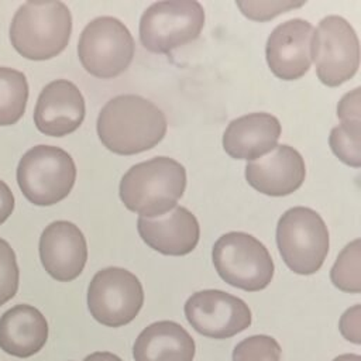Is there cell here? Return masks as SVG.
Segmentation results:
<instances>
[{"instance_id":"4fadbf2b","label":"cell","mask_w":361,"mask_h":361,"mask_svg":"<svg viewBox=\"0 0 361 361\" xmlns=\"http://www.w3.org/2000/svg\"><path fill=\"white\" fill-rule=\"evenodd\" d=\"M39 258L45 271L59 282L78 278L87 259V244L79 227L66 220L52 221L39 237Z\"/></svg>"},{"instance_id":"9c48e42d","label":"cell","mask_w":361,"mask_h":361,"mask_svg":"<svg viewBox=\"0 0 361 361\" xmlns=\"http://www.w3.org/2000/svg\"><path fill=\"white\" fill-rule=\"evenodd\" d=\"M312 61L320 82L336 87L350 80L360 66V41L340 16L324 17L312 37Z\"/></svg>"},{"instance_id":"7402d4cb","label":"cell","mask_w":361,"mask_h":361,"mask_svg":"<svg viewBox=\"0 0 361 361\" xmlns=\"http://www.w3.org/2000/svg\"><path fill=\"white\" fill-rule=\"evenodd\" d=\"M334 155L344 164L360 168L361 165V121H341L329 137Z\"/></svg>"},{"instance_id":"603a6c76","label":"cell","mask_w":361,"mask_h":361,"mask_svg":"<svg viewBox=\"0 0 361 361\" xmlns=\"http://www.w3.org/2000/svg\"><path fill=\"white\" fill-rule=\"evenodd\" d=\"M279 343L267 334L250 336L233 350V361H281Z\"/></svg>"},{"instance_id":"8992f818","label":"cell","mask_w":361,"mask_h":361,"mask_svg":"<svg viewBox=\"0 0 361 361\" xmlns=\"http://www.w3.org/2000/svg\"><path fill=\"white\" fill-rule=\"evenodd\" d=\"M213 265L228 285L258 292L265 289L274 276V261L268 248L254 235L230 231L213 245Z\"/></svg>"},{"instance_id":"cb8c5ba5","label":"cell","mask_w":361,"mask_h":361,"mask_svg":"<svg viewBox=\"0 0 361 361\" xmlns=\"http://www.w3.org/2000/svg\"><path fill=\"white\" fill-rule=\"evenodd\" d=\"M18 265L10 244L0 238V306L8 302L18 289Z\"/></svg>"},{"instance_id":"52a82bcc","label":"cell","mask_w":361,"mask_h":361,"mask_svg":"<svg viewBox=\"0 0 361 361\" xmlns=\"http://www.w3.org/2000/svg\"><path fill=\"white\" fill-rule=\"evenodd\" d=\"M204 25L203 6L196 0L152 3L140 20V41L154 54H168L195 41Z\"/></svg>"},{"instance_id":"9a60e30c","label":"cell","mask_w":361,"mask_h":361,"mask_svg":"<svg viewBox=\"0 0 361 361\" xmlns=\"http://www.w3.org/2000/svg\"><path fill=\"white\" fill-rule=\"evenodd\" d=\"M306 176L302 155L290 145H276L268 155L245 165V179L259 193L286 196L298 190Z\"/></svg>"},{"instance_id":"30bf717a","label":"cell","mask_w":361,"mask_h":361,"mask_svg":"<svg viewBox=\"0 0 361 361\" xmlns=\"http://www.w3.org/2000/svg\"><path fill=\"white\" fill-rule=\"evenodd\" d=\"M144 305L140 279L120 267L100 269L87 288V309L107 327H121L135 319Z\"/></svg>"},{"instance_id":"5bb4252c","label":"cell","mask_w":361,"mask_h":361,"mask_svg":"<svg viewBox=\"0 0 361 361\" xmlns=\"http://www.w3.org/2000/svg\"><path fill=\"white\" fill-rule=\"evenodd\" d=\"M85 118V99L79 87L58 79L39 93L34 110V124L45 135L63 137L79 128Z\"/></svg>"},{"instance_id":"6da1fadb","label":"cell","mask_w":361,"mask_h":361,"mask_svg":"<svg viewBox=\"0 0 361 361\" xmlns=\"http://www.w3.org/2000/svg\"><path fill=\"white\" fill-rule=\"evenodd\" d=\"M96 127L107 149L134 155L154 148L165 137L168 123L152 102L138 94H120L103 106Z\"/></svg>"},{"instance_id":"44dd1931","label":"cell","mask_w":361,"mask_h":361,"mask_svg":"<svg viewBox=\"0 0 361 361\" xmlns=\"http://www.w3.org/2000/svg\"><path fill=\"white\" fill-rule=\"evenodd\" d=\"M360 238L347 244L338 254L330 271L331 282L336 288L348 293H360L361 271H360Z\"/></svg>"},{"instance_id":"e0dca14e","label":"cell","mask_w":361,"mask_h":361,"mask_svg":"<svg viewBox=\"0 0 361 361\" xmlns=\"http://www.w3.org/2000/svg\"><path fill=\"white\" fill-rule=\"evenodd\" d=\"M281 137V123L269 113L234 118L223 134V148L234 159L254 161L271 152Z\"/></svg>"},{"instance_id":"2e32d148","label":"cell","mask_w":361,"mask_h":361,"mask_svg":"<svg viewBox=\"0 0 361 361\" xmlns=\"http://www.w3.org/2000/svg\"><path fill=\"white\" fill-rule=\"evenodd\" d=\"M137 230L142 241L152 250L173 257L192 252L200 237V227L195 214L178 204L161 216H140Z\"/></svg>"},{"instance_id":"ac0fdd59","label":"cell","mask_w":361,"mask_h":361,"mask_svg":"<svg viewBox=\"0 0 361 361\" xmlns=\"http://www.w3.org/2000/svg\"><path fill=\"white\" fill-rule=\"evenodd\" d=\"M48 340L45 316L31 305H16L0 317V348L14 357L37 354Z\"/></svg>"},{"instance_id":"277c9868","label":"cell","mask_w":361,"mask_h":361,"mask_svg":"<svg viewBox=\"0 0 361 361\" xmlns=\"http://www.w3.org/2000/svg\"><path fill=\"white\" fill-rule=\"evenodd\" d=\"M276 244L286 267L299 275L317 272L329 252V230L322 216L305 206L288 209L276 226Z\"/></svg>"},{"instance_id":"ffe728a7","label":"cell","mask_w":361,"mask_h":361,"mask_svg":"<svg viewBox=\"0 0 361 361\" xmlns=\"http://www.w3.org/2000/svg\"><path fill=\"white\" fill-rule=\"evenodd\" d=\"M28 83L23 72L0 66V126L16 124L24 114Z\"/></svg>"},{"instance_id":"ba28073f","label":"cell","mask_w":361,"mask_h":361,"mask_svg":"<svg viewBox=\"0 0 361 361\" xmlns=\"http://www.w3.org/2000/svg\"><path fill=\"white\" fill-rule=\"evenodd\" d=\"M134 38L116 17L102 16L83 28L78 56L86 72L100 79L121 75L134 58Z\"/></svg>"},{"instance_id":"f546056e","label":"cell","mask_w":361,"mask_h":361,"mask_svg":"<svg viewBox=\"0 0 361 361\" xmlns=\"http://www.w3.org/2000/svg\"><path fill=\"white\" fill-rule=\"evenodd\" d=\"M333 361H361V357L358 354H341Z\"/></svg>"},{"instance_id":"d6986e66","label":"cell","mask_w":361,"mask_h":361,"mask_svg":"<svg viewBox=\"0 0 361 361\" xmlns=\"http://www.w3.org/2000/svg\"><path fill=\"white\" fill-rule=\"evenodd\" d=\"M195 340L176 322L159 320L147 326L135 338V361H193Z\"/></svg>"},{"instance_id":"5b68a950","label":"cell","mask_w":361,"mask_h":361,"mask_svg":"<svg viewBox=\"0 0 361 361\" xmlns=\"http://www.w3.org/2000/svg\"><path fill=\"white\" fill-rule=\"evenodd\" d=\"M76 180L73 158L54 145H35L18 162L17 182L23 195L37 206L63 200Z\"/></svg>"},{"instance_id":"7a4b0ae2","label":"cell","mask_w":361,"mask_h":361,"mask_svg":"<svg viewBox=\"0 0 361 361\" xmlns=\"http://www.w3.org/2000/svg\"><path fill=\"white\" fill-rule=\"evenodd\" d=\"M186 188V171L169 157L133 165L120 180L124 206L142 217L161 216L176 206Z\"/></svg>"},{"instance_id":"3957f363","label":"cell","mask_w":361,"mask_h":361,"mask_svg":"<svg viewBox=\"0 0 361 361\" xmlns=\"http://www.w3.org/2000/svg\"><path fill=\"white\" fill-rule=\"evenodd\" d=\"M71 32L72 14L65 3L25 1L11 20L10 41L24 58L45 61L66 48Z\"/></svg>"},{"instance_id":"d4e9b609","label":"cell","mask_w":361,"mask_h":361,"mask_svg":"<svg viewBox=\"0 0 361 361\" xmlns=\"http://www.w3.org/2000/svg\"><path fill=\"white\" fill-rule=\"evenodd\" d=\"M237 7L241 13L255 21H267L292 8L303 6V1H237Z\"/></svg>"},{"instance_id":"7c38bea8","label":"cell","mask_w":361,"mask_h":361,"mask_svg":"<svg viewBox=\"0 0 361 361\" xmlns=\"http://www.w3.org/2000/svg\"><path fill=\"white\" fill-rule=\"evenodd\" d=\"M313 25L292 18L274 28L267 39L265 55L271 72L282 80L302 78L312 65Z\"/></svg>"},{"instance_id":"8fae6325","label":"cell","mask_w":361,"mask_h":361,"mask_svg":"<svg viewBox=\"0 0 361 361\" xmlns=\"http://www.w3.org/2000/svg\"><path fill=\"white\" fill-rule=\"evenodd\" d=\"M188 323L202 336L210 338H230L251 324L248 305L227 292L204 289L195 292L185 303Z\"/></svg>"},{"instance_id":"83f0119b","label":"cell","mask_w":361,"mask_h":361,"mask_svg":"<svg viewBox=\"0 0 361 361\" xmlns=\"http://www.w3.org/2000/svg\"><path fill=\"white\" fill-rule=\"evenodd\" d=\"M14 209V196L8 185L0 180V224L4 223Z\"/></svg>"},{"instance_id":"4316f807","label":"cell","mask_w":361,"mask_h":361,"mask_svg":"<svg viewBox=\"0 0 361 361\" xmlns=\"http://www.w3.org/2000/svg\"><path fill=\"white\" fill-rule=\"evenodd\" d=\"M337 116L341 121H360V87H355L340 100Z\"/></svg>"},{"instance_id":"f1b7e54d","label":"cell","mask_w":361,"mask_h":361,"mask_svg":"<svg viewBox=\"0 0 361 361\" xmlns=\"http://www.w3.org/2000/svg\"><path fill=\"white\" fill-rule=\"evenodd\" d=\"M83 361H123L118 355L109 351H96L85 357Z\"/></svg>"},{"instance_id":"484cf974","label":"cell","mask_w":361,"mask_h":361,"mask_svg":"<svg viewBox=\"0 0 361 361\" xmlns=\"http://www.w3.org/2000/svg\"><path fill=\"white\" fill-rule=\"evenodd\" d=\"M360 310H361L360 305H355V306L347 309L344 312V314L341 316L340 326H338L340 331L345 337V340L353 341L355 344L361 343V338H360V324H361Z\"/></svg>"}]
</instances>
